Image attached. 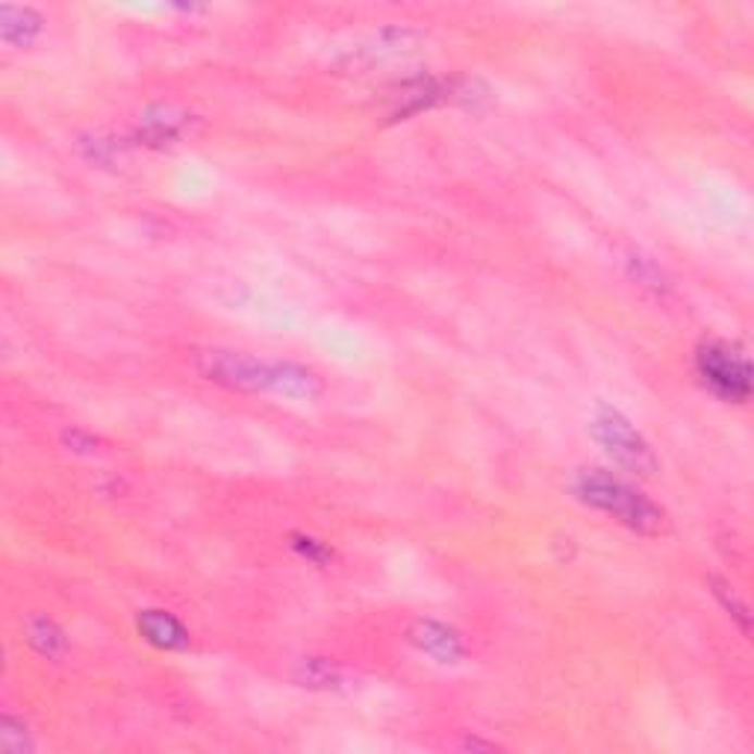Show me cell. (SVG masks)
<instances>
[{
    "instance_id": "13",
    "label": "cell",
    "mask_w": 754,
    "mask_h": 754,
    "mask_svg": "<svg viewBox=\"0 0 754 754\" xmlns=\"http://www.w3.org/2000/svg\"><path fill=\"white\" fill-rule=\"evenodd\" d=\"M296 551L301 554V557H306L310 563H316V566H325L330 557H334V551L327 549L325 542H318V540H313V537H296Z\"/></svg>"
},
{
    "instance_id": "11",
    "label": "cell",
    "mask_w": 754,
    "mask_h": 754,
    "mask_svg": "<svg viewBox=\"0 0 754 754\" xmlns=\"http://www.w3.org/2000/svg\"><path fill=\"white\" fill-rule=\"evenodd\" d=\"M0 745H3V749H7V752H12V754L33 752V743H30V734H27V728H24V722H18V719H12V716H3Z\"/></svg>"
},
{
    "instance_id": "8",
    "label": "cell",
    "mask_w": 754,
    "mask_h": 754,
    "mask_svg": "<svg viewBox=\"0 0 754 754\" xmlns=\"http://www.w3.org/2000/svg\"><path fill=\"white\" fill-rule=\"evenodd\" d=\"M184 130H186V115L174 113L172 106H160V110H153V113L144 115L136 136H139V142L142 144L163 148V144L177 142V139L184 136Z\"/></svg>"
},
{
    "instance_id": "1",
    "label": "cell",
    "mask_w": 754,
    "mask_h": 754,
    "mask_svg": "<svg viewBox=\"0 0 754 754\" xmlns=\"http://www.w3.org/2000/svg\"><path fill=\"white\" fill-rule=\"evenodd\" d=\"M575 495L587 507L599 510V513L611 516L642 537H654L666 525V513H663L661 504H654L645 492L631 487L628 480L613 475V472L583 469L575 478Z\"/></svg>"
},
{
    "instance_id": "4",
    "label": "cell",
    "mask_w": 754,
    "mask_h": 754,
    "mask_svg": "<svg viewBox=\"0 0 754 754\" xmlns=\"http://www.w3.org/2000/svg\"><path fill=\"white\" fill-rule=\"evenodd\" d=\"M198 372L236 392H275V363L239 351H204L198 354Z\"/></svg>"
},
{
    "instance_id": "3",
    "label": "cell",
    "mask_w": 754,
    "mask_h": 754,
    "mask_svg": "<svg viewBox=\"0 0 754 754\" xmlns=\"http://www.w3.org/2000/svg\"><path fill=\"white\" fill-rule=\"evenodd\" d=\"M592 439L604 449V454L625 469L628 475H637V478H652L654 472L661 469L657 463V454L652 451V445L645 442L640 430L633 428L631 422L613 407H602L595 416H592Z\"/></svg>"
},
{
    "instance_id": "15",
    "label": "cell",
    "mask_w": 754,
    "mask_h": 754,
    "mask_svg": "<svg viewBox=\"0 0 754 754\" xmlns=\"http://www.w3.org/2000/svg\"><path fill=\"white\" fill-rule=\"evenodd\" d=\"M62 437H65V442L77 451H92L95 445H98L92 437H86V433H80V430H65Z\"/></svg>"
},
{
    "instance_id": "6",
    "label": "cell",
    "mask_w": 754,
    "mask_h": 754,
    "mask_svg": "<svg viewBox=\"0 0 754 754\" xmlns=\"http://www.w3.org/2000/svg\"><path fill=\"white\" fill-rule=\"evenodd\" d=\"M136 625H139V633H142L144 640L156 645V649H163V652H184V649H189V631L172 613L142 611Z\"/></svg>"
},
{
    "instance_id": "9",
    "label": "cell",
    "mask_w": 754,
    "mask_h": 754,
    "mask_svg": "<svg viewBox=\"0 0 754 754\" xmlns=\"http://www.w3.org/2000/svg\"><path fill=\"white\" fill-rule=\"evenodd\" d=\"M41 33L39 12L30 7H0V36L12 48H27Z\"/></svg>"
},
{
    "instance_id": "2",
    "label": "cell",
    "mask_w": 754,
    "mask_h": 754,
    "mask_svg": "<svg viewBox=\"0 0 754 754\" xmlns=\"http://www.w3.org/2000/svg\"><path fill=\"white\" fill-rule=\"evenodd\" d=\"M695 375L704 389L725 404H745L752 398V363L743 351L722 339H711L695 351Z\"/></svg>"
},
{
    "instance_id": "7",
    "label": "cell",
    "mask_w": 754,
    "mask_h": 754,
    "mask_svg": "<svg viewBox=\"0 0 754 754\" xmlns=\"http://www.w3.org/2000/svg\"><path fill=\"white\" fill-rule=\"evenodd\" d=\"M275 395L313 401L322 395V380L316 372L298 366V363H275Z\"/></svg>"
},
{
    "instance_id": "10",
    "label": "cell",
    "mask_w": 754,
    "mask_h": 754,
    "mask_svg": "<svg viewBox=\"0 0 754 754\" xmlns=\"http://www.w3.org/2000/svg\"><path fill=\"white\" fill-rule=\"evenodd\" d=\"M27 640H30V645L36 649L39 654H45V657H60L62 652H65V633L56 628V625L51 623V619H33L30 625H27Z\"/></svg>"
},
{
    "instance_id": "5",
    "label": "cell",
    "mask_w": 754,
    "mask_h": 754,
    "mask_svg": "<svg viewBox=\"0 0 754 754\" xmlns=\"http://www.w3.org/2000/svg\"><path fill=\"white\" fill-rule=\"evenodd\" d=\"M410 642L416 645L418 652L428 654L442 666H454L466 657V645H463V637H460L454 628L442 623H433V619H418L410 628Z\"/></svg>"
},
{
    "instance_id": "14",
    "label": "cell",
    "mask_w": 754,
    "mask_h": 754,
    "mask_svg": "<svg viewBox=\"0 0 754 754\" xmlns=\"http://www.w3.org/2000/svg\"><path fill=\"white\" fill-rule=\"evenodd\" d=\"M714 592H716V599L725 604V611H731V616H737V619H740V628L749 633V611H745V604L737 599L734 590H728L722 581H714Z\"/></svg>"
},
{
    "instance_id": "12",
    "label": "cell",
    "mask_w": 754,
    "mask_h": 754,
    "mask_svg": "<svg viewBox=\"0 0 754 754\" xmlns=\"http://www.w3.org/2000/svg\"><path fill=\"white\" fill-rule=\"evenodd\" d=\"M301 681L310 687H337L339 675L334 673V666L325 661H306L301 666Z\"/></svg>"
}]
</instances>
